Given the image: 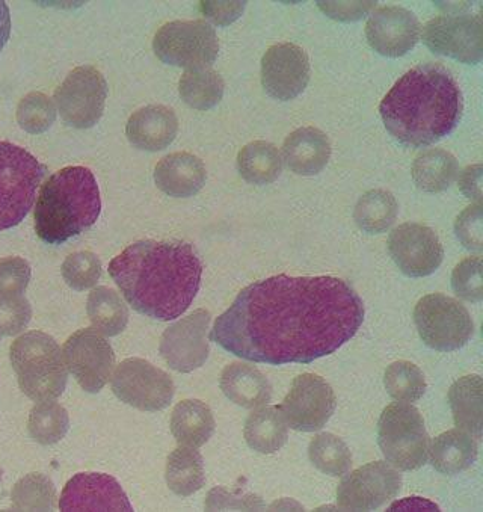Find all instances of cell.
Segmentation results:
<instances>
[{
	"label": "cell",
	"mask_w": 483,
	"mask_h": 512,
	"mask_svg": "<svg viewBox=\"0 0 483 512\" xmlns=\"http://www.w3.org/2000/svg\"><path fill=\"white\" fill-rule=\"evenodd\" d=\"M219 386L224 395L239 407H263L272 398V386L268 378L247 363L228 364L222 371Z\"/></svg>",
	"instance_id": "24"
},
{
	"label": "cell",
	"mask_w": 483,
	"mask_h": 512,
	"mask_svg": "<svg viewBox=\"0 0 483 512\" xmlns=\"http://www.w3.org/2000/svg\"><path fill=\"white\" fill-rule=\"evenodd\" d=\"M11 35V16L10 8L5 2L0 0V50L4 49L5 44L10 40Z\"/></svg>",
	"instance_id": "48"
},
{
	"label": "cell",
	"mask_w": 483,
	"mask_h": 512,
	"mask_svg": "<svg viewBox=\"0 0 483 512\" xmlns=\"http://www.w3.org/2000/svg\"><path fill=\"white\" fill-rule=\"evenodd\" d=\"M109 274L136 312L173 321L197 297L203 263L191 244L147 239L114 257Z\"/></svg>",
	"instance_id": "2"
},
{
	"label": "cell",
	"mask_w": 483,
	"mask_h": 512,
	"mask_svg": "<svg viewBox=\"0 0 483 512\" xmlns=\"http://www.w3.org/2000/svg\"><path fill=\"white\" fill-rule=\"evenodd\" d=\"M112 392L127 405L142 411L165 410L173 401V378L142 358H127L112 377Z\"/></svg>",
	"instance_id": "11"
},
{
	"label": "cell",
	"mask_w": 483,
	"mask_h": 512,
	"mask_svg": "<svg viewBox=\"0 0 483 512\" xmlns=\"http://www.w3.org/2000/svg\"><path fill=\"white\" fill-rule=\"evenodd\" d=\"M215 417L206 402L186 399L174 407L171 432L180 446L201 448L215 432Z\"/></svg>",
	"instance_id": "26"
},
{
	"label": "cell",
	"mask_w": 483,
	"mask_h": 512,
	"mask_svg": "<svg viewBox=\"0 0 483 512\" xmlns=\"http://www.w3.org/2000/svg\"><path fill=\"white\" fill-rule=\"evenodd\" d=\"M200 10L215 25L227 26L244 13L245 2H200Z\"/></svg>",
	"instance_id": "45"
},
{
	"label": "cell",
	"mask_w": 483,
	"mask_h": 512,
	"mask_svg": "<svg viewBox=\"0 0 483 512\" xmlns=\"http://www.w3.org/2000/svg\"><path fill=\"white\" fill-rule=\"evenodd\" d=\"M310 81V59L292 43L275 44L262 59V84L266 93L289 102L304 93Z\"/></svg>",
	"instance_id": "18"
},
{
	"label": "cell",
	"mask_w": 483,
	"mask_h": 512,
	"mask_svg": "<svg viewBox=\"0 0 483 512\" xmlns=\"http://www.w3.org/2000/svg\"><path fill=\"white\" fill-rule=\"evenodd\" d=\"M402 475L385 461L369 463L342 479L337 503L345 511H373L399 494Z\"/></svg>",
	"instance_id": "15"
},
{
	"label": "cell",
	"mask_w": 483,
	"mask_h": 512,
	"mask_svg": "<svg viewBox=\"0 0 483 512\" xmlns=\"http://www.w3.org/2000/svg\"><path fill=\"white\" fill-rule=\"evenodd\" d=\"M245 440L260 454H275L287 443L289 426L277 407L253 411L245 422Z\"/></svg>",
	"instance_id": "28"
},
{
	"label": "cell",
	"mask_w": 483,
	"mask_h": 512,
	"mask_svg": "<svg viewBox=\"0 0 483 512\" xmlns=\"http://www.w3.org/2000/svg\"><path fill=\"white\" fill-rule=\"evenodd\" d=\"M168 487L177 496L188 497L197 493L206 484L203 457L197 448L180 446L171 452L165 472Z\"/></svg>",
	"instance_id": "31"
},
{
	"label": "cell",
	"mask_w": 483,
	"mask_h": 512,
	"mask_svg": "<svg viewBox=\"0 0 483 512\" xmlns=\"http://www.w3.org/2000/svg\"><path fill=\"white\" fill-rule=\"evenodd\" d=\"M363 321V300L348 281L280 274L245 287L210 340L254 363L308 364L334 354Z\"/></svg>",
	"instance_id": "1"
},
{
	"label": "cell",
	"mask_w": 483,
	"mask_h": 512,
	"mask_svg": "<svg viewBox=\"0 0 483 512\" xmlns=\"http://www.w3.org/2000/svg\"><path fill=\"white\" fill-rule=\"evenodd\" d=\"M284 162L298 176H314L327 167L331 158L328 136L316 127H301L287 136L283 145Z\"/></svg>",
	"instance_id": "23"
},
{
	"label": "cell",
	"mask_w": 483,
	"mask_h": 512,
	"mask_svg": "<svg viewBox=\"0 0 483 512\" xmlns=\"http://www.w3.org/2000/svg\"><path fill=\"white\" fill-rule=\"evenodd\" d=\"M209 324L210 313L197 310L165 331L159 349L171 369L188 374L206 363L210 352Z\"/></svg>",
	"instance_id": "17"
},
{
	"label": "cell",
	"mask_w": 483,
	"mask_h": 512,
	"mask_svg": "<svg viewBox=\"0 0 483 512\" xmlns=\"http://www.w3.org/2000/svg\"><path fill=\"white\" fill-rule=\"evenodd\" d=\"M13 503L14 509L49 511L55 506V488L46 476L32 473L14 487Z\"/></svg>",
	"instance_id": "38"
},
{
	"label": "cell",
	"mask_w": 483,
	"mask_h": 512,
	"mask_svg": "<svg viewBox=\"0 0 483 512\" xmlns=\"http://www.w3.org/2000/svg\"><path fill=\"white\" fill-rule=\"evenodd\" d=\"M56 120V108L52 99L41 93H31L17 106V123L32 135L46 132Z\"/></svg>",
	"instance_id": "39"
},
{
	"label": "cell",
	"mask_w": 483,
	"mask_h": 512,
	"mask_svg": "<svg viewBox=\"0 0 483 512\" xmlns=\"http://www.w3.org/2000/svg\"><path fill=\"white\" fill-rule=\"evenodd\" d=\"M102 200L96 177L85 167H67L41 186L35 206V232L50 245L64 244L96 224Z\"/></svg>",
	"instance_id": "4"
},
{
	"label": "cell",
	"mask_w": 483,
	"mask_h": 512,
	"mask_svg": "<svg viewBox=\"0 0 483 512\" xmlns=\"http://www.w3.org/2000/svg\"><path fill=\"white\" fill-rule=\"evenodd\" d=\"M62 358L82 389L97 393L111 380L115 355L108 340L93 328L74 333L65 342Z\"/></svg>",
	"instance_id": "13"
},
{
	"label": "cell",
	"mask_w": 483,
	"mask_h": 512,
	"mask_svg": "<svg viewBox=\"0 0 483 512\" xmlns=\"http://www.w3.org/2000/svg\"><path fill=\"white\" fill-rule=\"evenodd\" d=\"M477 451L473 435L462 429H450L432 440L428 455L437 472L458 475L476 461Z\"/></svg>",
	"instance_id": "25"
},
{
	"label": "cell",
	"mask_w": 483,
	"mask_h": 512,
	"mask_svg": "<svg viewBox=\"0 0 483 512\" xmlns=\"http://www.w3.org/2000/svg\"><path fill=\"white\" fill-rule=\"evenodd\" d=\"M452 287L455 294L470 303L483 300L482 257H467L453 269Z\"/></svg>",
	"instance_id": "41"
},
{
	"label": "cell",
	"mask_w": 483,
	"mask_h": 512,
	"mask_svg": "<svg viewBox=\"0 0 483 512\" xmlns=\"http://www.w3.org/2000/svg\"><path fill=\"white\" fill-rule=\"evenodd\" d=\"M388 253L408 277H428L443 263L444 250L437 233L419 223L400 224L390 233Z\"/></svg>",
	"instance_id": "16"
},
{
	"label": "cell",
	"mask_w": 483,
	"mask_h": 512,
	"mask_svg": "<svg viewBox=\"0 0 483 512\" xmlns=\"http://www.w3.org/2000/svg\"><path fill=\"white\" fill-rule=\"evenodd\" d=\"M31 281V266L20 257L0 259V301L25 297Z\"/></svg>",
	"instance_id": "42"
},
{
	"label": "cell",
	"mask_w": 483,
	"mask_h": 512,
	"mask_svg": "<svg viewBox=\"0 0 483 512\" xmlns=\"http://www.w3.org/2000/svg\"><path fill=\"white\" fill-rule=\"evenodd\" d=\"M153 50L165 64L200 70L209 68L218 58L219 41L209 23L203 20H177L156 32Z\"/></svg>",
	"instance_id": "8"
},
{
	"label": "cell",
	"mask_w": 483,
	"mask_h": 512,
	"mask_svg": "<svg viewBox=\"0 0 483 512\" xmlns=\"http://www.w3.org/2000/svg\"><path fill=\"white\" fill-rule=\"evenodd\" d=\"M385 129L400 144L420 149L450 135L464 112L461 88L438 62L405 73L379 106Z\"/></svg>",
	"instance_id": "3"
},
{
	"label": "cell",
	"mask_w": 483,
	"mask_h": 512,
	"mask_svg": "<svg viewBox=\"0 0 483 512\" xmlns=\"http://www.w3.org/2000/svg\"><path fill=\"white\" fill-rule=\"evenodd\" d=\"M414 322L423 342L435 351H456L467 345L474 333L468 310L443 294L423 297L414 309Z\"/></svg>",
	"instance_id": "9"
},
{
	"label": "cell",
	"mask_w": 483,
	"mask_h": 512,
	"mask_svg": "<svg viewBox=\"0 0 483 512\" xmlns=\"http://www.w3.org/2000/svg\"><path fill=\"white\" fill-rule=\"evenodd\" d=\"M336 405V393L327 380L316 374H302L293 380L292 389L277 408L290 428L314 432L327 425Z\"/></svg>",
	"instance_id": "12"
},
{
	"label": "cell",
	"mask_w": 483,
	"mask_h": 512,
	"mask_svg": "<svg viewBox=\"0 0 483 512\" xmlns=\"http://www.w3.org/2000/svg\"><path fill=\"white\" fill-rule=\"evenodd\" d=\"M46 174L47 168L28 150L0 141V232L26 218Z\"/></svg>",
	"instance_id": "6"
},
{
	"label": "cell",
	"mask_w": 483,
	"mask_h": 512,
	"mask_svg": "<svg viewBox=\"0 0 483 512\" xmlns=\"http://www.w3.org/2000/svg\"><path fill=\"white\" fill-rule=\"evenodd\" d=\"M455 233L462 247L470 251L483 250V206L471 204L459 213L455 221Z\"/></svg>",
	"instance_id": "43"
},
{
	"label": "cell",
	"mask_w": 483,
	"mask_h": 512,
	"mask_svg": "<svg viewBox=\"0 0 483 512\" xmlns=\"http://www.w3.org/2000/svg\"><path fill=\"white\" fill-rule=\"evenodd\" d=\"M237 170L251 185H269L280 177L283 158L271 142H250L237 155Z\"/></svg>",
	"instance_id": "30"
},
{
	"label": "cell",
	"mask_w": 483,
	"mask_h": 512,
	"mask_svg": "<svg viewBox=\"0 0 483 512\" xmlns=\"http://www.w3.org/2000/svg\"><path fill=\"white\" fill-rule=\"evenodd\" d=\"M384 386L388 395L397 402H417L425 395L426 378L422 369L411 361H394L384 374Z\"/></svg>",
	"instance_id": "37"
},
{
	"label": "cell",
	"mask_w": 483,
	"mask_h": 512,
	"mask_svg": "<svg viewBox=\"0 0 483 512\" xmlns=\"http://www.w3.org/2000/svg\"><path fill=\"white\" fill-rule=\"evenodd\" d=\"M482 165H470L461 171L458 177V188L465 197L482 203Z\"/></svg>",
	"instance_id": "46"
},
{
	"label": "cell",
	"mask_w": 483,
	"mask_h": 512,
	"mask_svg": "<svg viewBox=\"0 0 483 512\" xmlns=\"http://www.w3.org/2000/svg\"><path fill=\"white\" fill-rule=\"evenodd\" d=\"M62 277L71 289L82 292L96 286L102 277V263L91 251L70 254L62 263Z\"/></svg>",
	"instance_id": "40"
},
{
	"label": "cell",
	"mask_w": 483,
	"mask_h": 512,
	"mask_svg": "<svg viewBox=\"0 0 483 512\" xmlns=\"http://www.w3.org/2000/svg\"><path fill=\"white\" fill-rule=\"evenodd\" d=\"M88 318L94 328L106 336H117L126 330L129 310L115 290L106 286L97 287L91 292L87 303Z\"/></svg>",
	"instance_id": "33"
},
{
	"label": "cell",
	"mask_w": 483,
	"mask_h": 512,
	"mask_svg": "<svg viewBox=\"0 0 483 512\" xmlns=\"http://www.w3.org/2000/svg\"><path fill=\"white\" fill-rule=\"evenodd\" d=\"M224 81L212 68L188 70L180 79L179 93L183 102L198 111L218 105L224 96Z\"/></svg>",
	"instance_id": "34"
},
{
	"label": "cell",
	"mask_w": 483,
	"mask_h": 512,
	"mask_svg": "<svg viewBox=\"0 0 483 512\" xmlns=\"http://www.w3.org/2000/svg\"><path fill=\"white\" fill-rule=\"evenodd\" d=\"M179 120L173 109L150 105L133 112L127 121L126 133L136 149L160 152L176 139Z\"/></svg>",
	"instance_id": "21"
},
{
	"label": "cell",
	"mask_w": 483,
	"mask_h": 512,
	"mask_svg": "<svg viewBox=\"0 0 483 512\" xmlns=\"http://www.w3.org/2000/svg\"><path fill=\"white\" fill-rule=\"evenodd\" d=\"M108 84L91 65L74 68L55 91V102L62 120L76 129L96 126L105 111Z\"/></svg>",
	"instance_id": "10"
},
{
	"label": "cell",
	"mask_w": 483,
	"mask_h": 512,
	"mask_svg": "<svg viewBox=\"0 0 483 512\" xmlns=\"http://www.w3.org/2000/svg\"><path fill=\"white\" fill-rule=\"evenodd\" d=\"M366 37L375 52L399 58L414 49L420 40V23L402 7H382L370 16Z\"/></svg>",
	"instance_id": "20"
},
{
	"label": "cell",
	"mask_w": 483,
	"mask_h": 512,
	"mask_svg": "<svg viewBox=\"0 0 483 512\" xmlns=\"http://www.w3.org/2000/svg\"><path fill=\"white\" fill-rule=\"evenodd\" d=\"M437 511L438 506L422 497H407L390 505L388 511Z\"/></svg>",
	"instance_id": "47"
},
{
	"label": "cell",
	"mask_w": 483,
	"mask_h": 512,
	"mask_svg": "<svg viewBox=\"0 0 483 512\" xmlns=\"http://www.w3.org/2000/svg\"><path fill=\"white\" fill-rule=\"evenodd\" d=\"M61 511H132L117 479L105 473H79L71 478L59 500Z\"/></svg>",
	"instance_id": "19"
},
{
	"label": "cell",
	"mask_w": 483,
	"mask_h": 512,
	"mask_svg": "<svg viewBox=\"0 0 483 512\" xmlns=\"http://www.w3.org/2000/svg\"><path fill=\"white\" fill-rule=\"evenodd\" d=\"M449 404L456 428L479 440L483 428L482 378L479 375H465L455 381L449 390Z\"/></svg>",
	"instance_id": "27"
},
{
	"label": "cell",
	"mask_w": 483,
	"mask_h": 512,
	"mask_svg": "<svg viewBox=\"0 0 483 512\" xmlns=\"http://www.w3.org/2000/svg\"><path fill=\"white\" fill-rule=\"evenodd\" d=\"M11 363L19 386L35 402L55 401L67 386V366L49 334L29 331L11 345Z\"/></svg>",
	"instance_id": "5"
},
{
	"label": "cell",
	"mask_w": 483,
	"mask_h": 512,
	"mask_svg": "<svg viewBox=\"0 0 483 512\" xmlns=\"http://www.w3.org/2000/svg\"><path fill=\"white\" fill-rule=\"evenodd\" d=\"M458 173L459 165L455 156L441 149H429L420 153L411 170L417 188L429 194H438L449 189Z\"/></svg>",
	"instance_id": "29"
},
{
	"label": "cell",
	"mask_w": 483,
	"mask_h": 512,
	"mask_svg": "<svg viewBox=\"0 0 483 512\" xmlns=\"http://www.w3.org/2000/svg\"><path fill=\"white\" fill-rule=\"evenodd\" d=\"M399 213V204L391 192L372 189L361 195L354 210L357 226L369 235L387 232Z\"/></svg>",
	"instance_id": "32"
},
{
	"label": "cell",
	"mask_w": 483,
	"mask_h": 512,
	"mask_svg": "<svg viewBox=\"0 0 483 512\" xmlns=\"http://www.w3.org/2000/svg\"><path fill=\"white\" fill-rule=\"evenodd\" d=\"M423 43L438 55L464 64H479L483 58V25L480 14H444L423 28Z\"/></svg>",
	"instance_id": "14"
},
{
	"label": "cell",
	"mask_w": 483,
	"mask_h": 512,
	"mask_svg": "<svg viewBox=\"0 0 483 512\" xmlns=\"http://www.w3.org/2000/svg\"><path fill=\"white\" fill-rule=\"evenodd\" d=\"M207 173L203 161L191 153L179 152L165 156L154 170L157 188L174 198L198 194L206 185Z\"/></svg>",
	"instance_id": "22"
},
{
	"label": "cell",
	"mask_w": 483,
	"mask_h": 512,
	"mask_svg": "<svg viewBox=\"0 0 483 512\" xmlns=\"http://www.w3.org/2000/svg\"><path fill=\"white\" fill-rule=\"evenodd\" d=\"M70 419L67 410L53 401L38 402L29 416L28 431L35 442L49 446L61 442L67 434Z\"/></svg>",
	"instance_id": "36"
},
{
	"label": "cell",
	"mask_w": 483,
	"mask_h": 512,
	"mask_svg": "<svg viewBox=\"0 0 483 512\" xmlns=\"http://www.w3.org/2000/svg\"><path fill=\"white\" fill-rule=\"evenodd\" d=\"M0 339H2V337H0Z\"/></svg>",
	"instance_id": "49"
},
{
	"label": "cell",
	"mask_w": 483,
	"mask_h": 512,
	"mask_svg": "<svg viewBox=\"0 0 483 512\" xmlns=\"http://www.w3.org/2000/svg\"><path fill=\"white\" fill-rule=\"evenodd\" d=\"M317 7L331 19L355 22L366 17L376 7V2H317Z\"/></svg>",
	"instance_id": "44"
},
{
	"label": "cell",
	"mask_w": 483,
	"mask_h": 512,
	"mask_svg": "<svg viewBox=\"0 0 483 512\" xmlns=\"http://www.w3.org/2000/svg\"><path fill=\"white\" fill-rule=\"evenodd\" d=\"M378 445L388 464L411 472L428 460L429 435L422 414L411 404H391L378 422Z\"/></svg>",
	"instance_id": "7"
},
{
	"label": "cell",
	"mask_w": 483,
	"mask_h": 512,
	"mask_svg": "<svg viewBox=\"0 0 483 512\" xmlns=\"http://www.w3.org/2000/svg\"><path fill=\"white\" fill-rule=\"evenodd\" d=\"M311 463L325 475L343 476L352 466V454L342 438L331 432L317 434L308 446Z\"/></svg>",
	"instance_id": "35"
}]
</instances>
